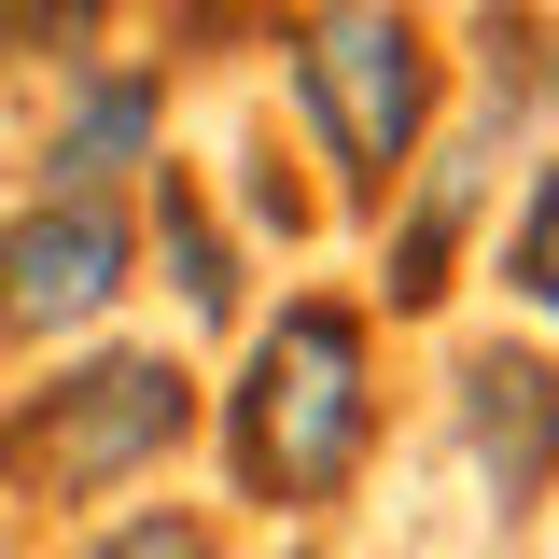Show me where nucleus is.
<instances>
[{
	"mask_svg": "<svg viewBox=\"0 0 559 559\" xmlns=\"http://www.w3.org/2000/svg\"><path fill=\"white\" fill-rule=\"evenodd\" d=\"M489 154H503V127H462V140H419L406 182H392V238H378V308L392 322H419V308H448V280H462V224H476L489 197Z\"/></svg>",
	"mask_w": 559,
	"mask_h": 559,
	"instance_id": "423d86ee",
	"label": "nucleus"
},
{
	"mask_svg": "<svg viewBox=\"0 0 559 559\" xmlns=\"http://www.w3.org/2000/svg\"><path fill=\"white\" fill-rule=\"evenodd\" d=\"M154 252H168V280H182V322H238V252H224V224H210V197L154 154Z\"/></svg>",
	"mask_w": 559,
	"mask_h": 559,
	"instance_id": "6e6552de",
	"label": "nucleus"
},
{
	"mask_svg": "<svg viewBox=\"0 0 559 559\" xmlns=\"http://www.w3.org/2000/svg\"><path fill=\"white\" fill-rule=\"evenodd\" d=\"M280 70H294V112L322 140L336 197H392L406 154L433 140V84H448L433 70V28L406 0H308L280 28Z\"/></svg>",
	"mask_w": 559,
	"mask_h": 559,
	"instance_id": "f03ea898",
	"label": "nucleus"
},
{
	"mask_svg": "<svg viewBox=\"0 0 559 559\" xmlns=\"http://www.w3.org/2000/svg\"><path fill=\"white\" fill-rule=\"evenodd\" d=\"M448 406H462V462H476L489 518H532V503L559 489V364L489 336V349H462Z\"/></svg>",
	"mask_w": 559,
	"mask_h": 559,
	"instance_id": "39448f33",
	"label": "nucleus"
},
{
	"mask_svg": "<svg viewBox=\"0 0 559 559\" xmlns=\"http://www.w3.org/2000/svg\"><path fill=\"white\" fill-rule=\"evenodd\" d=\"M112 28V0H0V57L14 70H84Z\"/></svg>",
	"mask_w": 559,
	"mask_h": 559,
	"instance_id": "1a4fd4ad",
	"label": "nucleus"
},
{
	"mask_svg": "<svg viewBox=\"0 0 559 559\" xmlns=\"http://www.w3.org/2000/svg\"><path fill=\"white\" fill-rule=\"evenodd\" d=\"M84 559H210V532L182 518V503H140V518H112Z\"/></svg>",
	"mask_w": 559,
	"mask_h": 559,
	"instance_id": "9b49d317",
	"label": "nucleus"
},
{
	"mask_svg": "<svg viewBox=\"0 0 559 559\" xmlns=\"http://www.w3.org/2000/svg\"><path fill=\"white\" fill-rule=\"evenodd\" d=\"M378 433V364H364V308L336 294H280V322H252L238 392H224V462L252 503H336L364 476Z\"/></svg>",
	"mask_w": 559,
	"mask_h": 559,
	"instance_id": "f257e3e1",
	"label": "nucleus"
},
{
	"mask_svg": "<svg viewBox=\"0 0 559 559\" xmlns=\"http://www.w3.org/2000/svg\"><path fill=\"white\" fill-rule=\"evenodd\" d=\"M182 433H197V378L168 349H98V364H70V378L0 406V489L14 503H112Z\"/></svg>",
	"mask_w": 559,
	"mask_h": 559,
	"instance_id": "7ed1b4c3",
	"label": "nucleus"
},
{
	"mask_svg": "<svg viewBox=\"0 0 559 559\" xmlns=\"http://www.w3.org/2000/svg\"><path fill=\"white\" fill-rule=\"evenodd\" d=\"M503 280H518V308H532V322H559V154L532 168V210H518V252H503Z\"/></svg>",
	"mask_w": 559,
	"mask_h": 559,
	"instance_id": "9d476101",
	"label": "nucleus"
},
{
	"mask_svg": "<svg viewBox=\"0 0 559 559\" xmlns=\"http://www.w3.org/2000/svg\"><path fill=\"white\" fill-rule=\"evenodd\" d=\"M154 140H168V84H154L140 57H84V70H57L43 182H70V197H112L127 168H154Z\"/></svg>",
	"mask_w": 559,
	"mask_h": 559,
	"instance_id": "0eeeda50",
	"label": "nucleus"
},
{
	"mask_svg": "<svg viewBox=\"0 0 559 559\" xmlns=\"http://www.w3.org/2000/svg\"><path fill=\"white\" fill-rule=\"evenodd\" d=\"M127 308V210L112 197H43L0 224V349H57V336H98Z\"/></svg>",
	"mask_w": 559,
	"mask_h": 559,
	"instance_id": "20e7f679",
	"label": "nucleus"
}]
</instances>
